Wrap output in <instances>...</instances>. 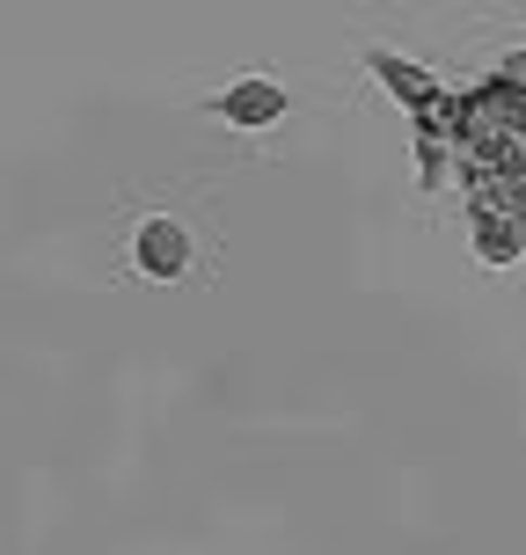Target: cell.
<instances>
[{
	"instance_id": "cell-1",
	"label": "cell",
	"mask_w": 526,
	"mask_h": 555,
	"mask_svg": "<svg viewBox=\"0 0 526 555\" xmlns=\"http://www.w3.org/2000/svg\"><path fill=\"white\" fill-rule=\"evenodd\" d=\"M416 125H432V132L461 154L469 205L512 212V220L526 227V52L504 59L483 88L446 95L439 111H424Z\"/></svg>"
},
{
	"instance_id": "cell-2",
	"label": "cell",
	"mask_w": 526,
	"mask_h": 555,
	"mask_svg": "<svg viewBox=\"0 0 526 555\" xmlns=\"http://www.w3.org/2000/svg\"><path fill=\"white\" fill-rule=\"evenodd\" d=\"M197 263V242L191 227L176 220V212H146V220L132 227V271L154 278V285H176V278H191Z\"/></svg>"
},
{
	"instance_id": "cell-3",
	"label": "cell",
	"mask_w": 526,
	"mask_h": 555,
	"mask_svg": "<svg viewBox=\"0 0 526 555\" xmlns=\"http://www.w3.org/2000/svg\"><path fill=\"white\" fill-rule=\"evenodd\" d=\"M205 111L220 117V125H234V132H264V125H278V117L293 111V88L271 81V74H242V81L220 88Z\"/></svg>"
},
{
	"instance_id": "cell-4",
	"label": "cell",
	"mask_w": 526,
	"mask_h": 555,
	"mask_svg": "<svg viewBox=\"0 0 526 555\" xmlns=\"http://www.w3.org/2000/svg\"><path fill=\"white\" fill-rule=\"evenodd\" d=\"M365 74L388 88L395 103L410 117H424V111H439L446 103V88H439V74H424V66H410V59H395V52H381V44H365Z\"/></svg>"
}]
</instances>
